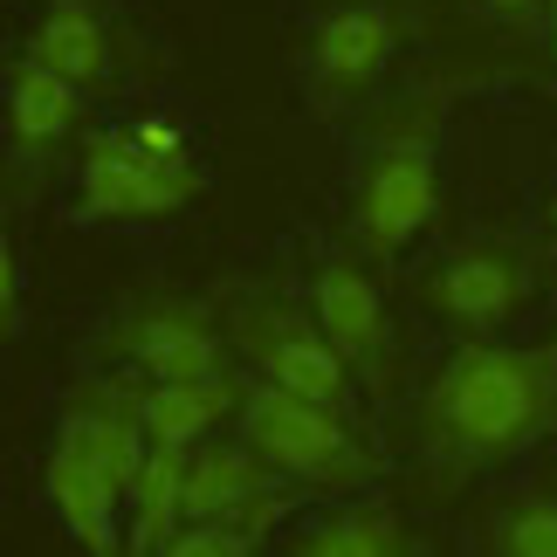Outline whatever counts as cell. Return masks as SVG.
<instances>
[{
	"label": "cell",
	"instance_id": "6da1fadb",
	"mask_svg": "<svg viewBox=\"0 0 557 557\" xmlns=\"http://www.w3.org/2000/svg\"><path fill=\"white\" fill-rule=\"evenodd\" d=\"M413 434L441 475L517 461L523 447L557 434V337H537V345L468 337V345H455L413 406Z\"/></svg>",
	"mask_w": 557,
	"mask_h": 557
},
{
	"label": "cell",
	"instance_id": "7a4b0ae2",
	"mask_svg": "<svg viewBox=\"0 0 557 557\" xmlns=\"http://www.w3.org/2000/svg\"><path fill=\"white\" fill-rule=\"evenodd\" d=\"M145 455H152V434H145L132 385L97 379L90 393H76V406L62 413L55 441H49V461H41V496H49L62 530L90 557H132L117 517L132 503Z\"/></svg>",
	"mask_w": 557,
	"mask_h": 557
},
{
	"label": "cell",
	"instance_id": "3957f363",
	"mask_svg": "<svg viewBox=\"0 0 557 557\" xmlns=\"http://www.w3.org/2000/svg\"><path fill=\"white\" fill-rule=\"evenodd\" d=\"M441 207V152H434V117H399L379 132L358 159L351 186V242L372 262H393L420 242V227Z\"/></svg>",
	"mask_w": 557,
	"mask_h": 557
},
{
	"label": "cell",
	"instance_id": "277c9868",
	"mask_svg": "<svg viewBox=\"0 0 557 557\" xmlns=\"http://www.w3.org/2000/svg\"><path fill=\"white\" fill-rule=\"evenodd\" d=\"M242 441L283 482H310V488H366L372 482V455L351 434V420L317 399H296L269 379H255L242 399Z\"/></svg>",
	"mask_w": 557,
	"mask_h": 557
},
{
	"label": "cell",
	"instance_id": "5b68a950",
	"mask_svg": "<svg viewBox=\"0 0 557 557\" xmlns=\"http://www.w3.org/2000/svg\"><path fill=\"white\" fill-rule=\"evenodd\" d=\"M227 337L255 366V379H269V385H283V393L317 399V406H331V413L351 420V366L324 337L317 310H296L283 296H248V304H234Z\"/></svg>",
	"mask_w": 557,
	"mask_h": 557
},
{
	"label": "cell",
	"instance_id": "8992f818",
	"mask_svg": "<svg viewBox=\"0 0 557 557\" xmlns=\"http://www.w3.org/2000/svg\"><path fill=\"white\" fill-rule=\"evenodd\" d=\"M200 165L186 152H152L145 138L124 132H97L83 145V165H76V200L90 221H165L200 200Z\"/></svg>",
	"mask_w": 557,
	"mask_h": 557
},
{
	"label": "cell",
	"instance_id": "52a82bcc",
	"mask_svg": "<svg viewBox=\"0 0 557 557\" xmlns=\"http://www.w3.org/2000/svg\"><path fill=\"white\" fill-rule=\"evenodd\" d=\"M111 351L152 385H186V379L227 372V331L193 296H152V304L124 310L111 331Z\"/></svg>",
	"mask_w": 557,
	"mask_h": 557
},
{
	"label": "cell",
	"instance_id": "ba28073f",
	"mask_svg": "<svg viewBox=\"0 0 557 557\" xmlns=\"http://www.w3.org/2000/svg\"><path fill=\"white\" fill-rule=\"evenodd\" d=\"M530 283H537V275H530V255L503 248V242H482V248L447 255V262L426 275V310L447 317V324L468 331V337H488L530 304Z\"/></svg>",
	"mask_w": 557,
	"mask_h": 557
},
{
	"label": "cell",
	"instance_id": "9c48e42d",
	"mask_svg": "<svg viewBox=\"0 0 557 557\" xmlns=\"http://www.w3.org/2000/svg\"><path fill=\"white\" fill-rule=\"evenodd\" d=\"M283 509V475L248 441H200L186 455V523H255Z\"/></svg>",
	"mask_w": 557,
	"mask_h": 557
},
{
	"label": "cell",
	"instance_id": "30bf717a",
	"mask_svg": "<svg viewBox=\"0 0 557 557\" xmlns=\"http://www.w3.org/2000/svg\"><path fill=\"white\" fill-rule=\"evenodd\" d=\"M393 62V8L385 0H351L331 8L310 28V83L317 97H366Z\"/></svg>",
	"mask_w": 557,
	"mask_h": 557
},
{
	"label": "cell",
	"instance_id": "8fae6325",
	"mask_svg": "<svg viewBox=\"0 0 557 557\" xmlns=\"http://www.w3.org/2000/svg\"><path fill=\"white\" fill-rule=\"evenodd\" d=\"M310 310H317V324H324V337L345 351L351 372H385V358H393V324H385V296L366 275V262L331 255V262L317 269V283H310Z\"/></svg>",
	"mask_w": 557,
	"mask_h": 557
},
{
	"label": "cell",
	"instance_id": "7c38bea8",
	"mask_svg": "<svg viewBox=\"0 0 557 557\" xmlns=\"http://www.w3.org/2000/svg\"><path fill=\"white\" fill-rule=\"evenodd\" d=\"M242 399H248V385L234 372L186 379V385H152V393L138 385V413H145L152 447H180V455H193L200 441H213L221 420H242Z\"/></svg>",
	"mask_w": 557,
	"mask_h": 557
},
{
	"label": "cell",
	"instance_id": "4fadbf2b",
	"mask_svg": "<svg viewBox=\"0 0 557 557\" xmlns=\"http://www.w3.org/2000/svg\"><path fill=\"white\" fill-rule=\"evenodd\" d=\"M83 117V83H70L62 70H49V62L21 55L8 70V132L21 152H49V145H62L76 132Z\"/></svg>",
	"mask_w": 557,
	"mask_h": 557
},
{
	"label": "cell",
	"instance_id": "5bb4252c",
	"mask_svg": "<svg viewBox=\"0 0 557 557\" xmlns=\"http://www.w3.org/2000/svg\"><path fill=\"white\" fill-rule=\"evenodd\" d=\"M28 55L62 70L70 83H83V90H103V83H111V28H103V14L90 0H49L41 21H35V35H28Z\"/></svg>",
	"mask_w": 557,
	"mask_h": 557
},
{
	"label": "cell",
	"instance_id": "9a60e30c",
	"mask_svg": "<svg viewBox=\"0 0 557 557\" xmlns=\"http://www.w3.org/2000/svg\"><path fill=\"white\" fill-rule=\"evenodd\" d=\"M186 530V455L180 447H152L124 503V550L132 557H159Z\"/></svg>",
	"mask_w": 557,
	"mask_h": 557
},
{
	"label": "cell",
	"instance_id": "2e32d148",
	"mask_svg": "<svg viewBox=\"0 0 557 557\" xmlns=\"http://www.w3.org/2000/svg\"><path fill=\"white\" fill-rule=\"evenodd\" d=\"M289 557H413V537L399 530L393 509L366 503V509H337V517L310 523Z\"/></svg>",
	"mask_w": 557,
	"mask_h": 557
},
{
	"label": "cell",
	"instance_id": "e0dca14e",
	"mask_svg": "<svg viewBox=\"0 0 557 557\" xmlns=\"http://www.w3.org/2000/svg\"><path fill=\"white\" fill-rule=\"evenodd\" d=\"M488 557H557V496H523L503 509Z\"/></svg>",
	"mask_w": 557,
	"mask_h": 557
},
{
	"label": "cell",
	"instance_id": "ac0fdd59",
	"mask_svg": "<svg viewBox=\"0 0 557 557\" xmlns=\"http://www.w3.org/2000/svg\"><path fill=\"white\" fill-rule=\"evenodd\" d=\"M255 523H186L159 557H255Z\"/></svg>",
	"mask_w": 557,
	"mask_h": 557
},
{
	"label": "cell",
	"instance_id": "d6986e66",
	"mask_svg": "<svg viewBox=\"0 0 557 557\" xmlns=\"http://www.w3.org/2000/svg\"><path fill=\"white\" fill-rule=\"evenodd\" d=\"M482 14H496V21H509V28H530L537 14H550V0H475Z\"/></svg>",
	"mask_w": 557,
	"mask_h": 557
},
{
	"label": "cell",
	"instance_id": "ffe728a7",
	"mask_svg": "<svg viewBox=\"0 0 557 557\" xmlns=\"http://www.w3.org/2000/svg\"><path fill=\"white\" fill-rule=\"evenodd\" d=\"M0 317H8V331L21 324V269H14V248H0Z\"/></svg>",
	"mask_w": 557,
	"mask_h": 557
},
{
	"label": "cell",
	"instance_id": "44dd1931",
	"mask_svg": "<svg viewBox=\"0 0 557 557\" xmlns=\"http://www.w3.org/2000/svg\"><path fill=\"white\" fill-rule=\"evenodd\" d=\"M544 21H550V49H557V0H550V14H544Z\"/></svg>",
	"mask_w": 557,
	"mask_h": 557
}]
</instances>
